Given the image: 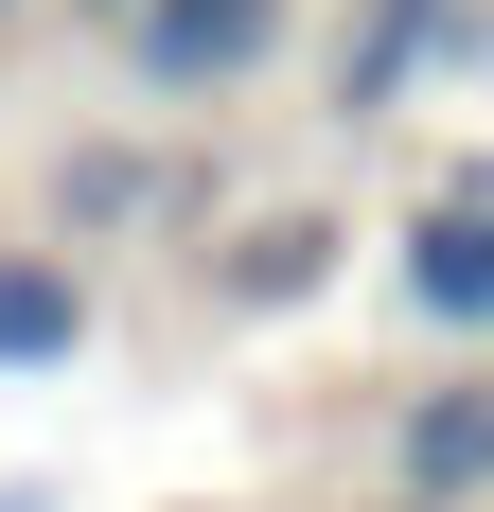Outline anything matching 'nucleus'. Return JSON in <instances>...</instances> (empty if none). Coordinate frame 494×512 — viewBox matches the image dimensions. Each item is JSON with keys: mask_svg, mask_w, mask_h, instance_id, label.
Masks as SVG:
<instances>
[{"mask_svg": "<svg viewBox=\"0 0 494 512\" xmlns=\"http://www.w3.org/2000/svg\"><path fill=\"white\" fill-rule=\"evenodd\" d=\"M106 36H124V89H142V106H230V89L283 71L300 0H124Z\"/></svg>", "mask_w": 494, "mask_h": 512, "instance_id": "obj_1", "label": "nucleus"}, {"mask_svg": "<svg viewBox=\"0 0 494 512\" xmlns=\"http://www.w3.org/2000/svg\"><path fill=\"white\" fill-rule=\"evenodd\" d=\"M389 283L424 336H459V354H494V177H442V195L389 230Z\"/></svg>", "mask_w": 494, "mask_h": 512, "instance_id": "obj_2", "label": "nucleus"}, {"mask_svg": "<svg viewBox=\"0 0 494 512\" xmlns=\"http://www.w3.org/2000/svg\"><path fill=\"white\" fill-rule=\"evenodd\" d=\"M195 212V177L142 142V124H106V142L53 159V248H124V230H177Z\"/></svg>", "mask_w": 494, "mask_h": 512, "instance_id": "obj_3", "label": "nucleus"}, {"mask_svg": "<svg viewBox=\"0 0 494 512\" xmlns=\"http://www.w3.org/2000/svg\"><path fill=\"white\" fill-rule=\"evenodd\" d=\"M389 495H424V512H477V495H494V371L406 389V424H389Z\"/></svg>", "mask_w": 494, "mask_h": 512, "instance_id": "obj_4", "label": "nucleus"}, {"mask_svg": "<svg viewBox=\"0 0 494 512\" xmlns=\"http://www.w3.org/2000/svg\"><path fill=\"white\" fill-rule=\"evenodd\" d=\"M89 354V248H0V371H71Z\"/></svg>", "mask_w": 494, "mask_h": 512, "instance_id": "obj_5", "label": "nucleus"}, {"mask_svg": "<svg viewBox=\"0 0 494 512\" xmlns=\"http://www.w3.org/2000/svg\"><path fill=\"white\" fill-rule=\"evenodd\" d=\"M442 18H459V0H371V18H353V53H336V124H389L406 71L442 53Z\"/></svg>", "mask_w": 494, "mask_h": 512, "instance_id": "obj_6", "label": "nucleus"}, {"mask_svg": "<svg viewBox=\"0 0 494 512\" xmlns=\"http://www.w3.org/2000/svg\"><path fill=\"white\" fill-rule=\"evenodd\" d=\"M212 283H230V301H318V283H336V212H247Z\"/></svg>", "mask_w": 494, "mask_h": 512, "instance_id": "obj_7", "label": "nucleus"}, {"mask_svg": "<svg viewBox=\"0 0 494 512\" xmlns=\"http://www.w3.org/2000/svg\"><path fill=\"white\" fill-rule=\"evenodd\" d=\"M71 18H124V0H71Z\"/></svg>", "mask_w": 494, "mask_h": 512, "instance_id": "obj_8", "label": "nucleus"}, {"mask_svg": "<svg viewBox=\"0 0 494 512\" xmlns=\"http://www.w3.org/2000/svg\"><path fill=\"white\" fill-rule=\"evenodd\" d=\"M371 512H424V495H371Z\"/></svg>", "mask_w": 494, "mask_h": 512, "instance_id": "obj_9", "label": "nucleus"}, {"mask_svg": "<svg viewBox=\"0 0 494 512\" xmlns=\"http://www.w3.org/2000/svg\"><path fill=\"white\" fill-rule=\"evenodd\" d=\"M0 18H18V0H0Z\"/></svg>", "mask_w": 494, "mask_h": 512, "instance_id": "obj_10", "label": "nucleus"}, {"mask_svg": "<svg viewBox=\"0 0 494 512\" xmlns=\"http://www.w3.org/2000/svg\"><path fill=\"white\" fill-rule=\"evenodd\" d=\"M477 371H494V354H477Z\"/></svg>", "mask_w": 494, "mask_h": 512, "instance_id": "obj_11", "label": "nucleus"}]
</instances>
